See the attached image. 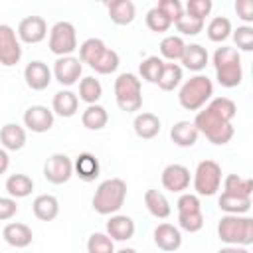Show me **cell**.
<instances>
[{
    "mask_svg": "<svg viewBox=\"0 0 253 253\" xmlns=\"http://www.w3.org/2000/svg\"><path fill=\"white\" fill-rule=\"evenodd\" d=\"M235 115H237V107L229 97H215L210 99V103L196 113L194 126L211 144L223 146L235 134V128L231 125Z\"/></svg>",
    "mask_w": 253,
    "mask_h": 253,
    "instance_id": "cell-1",
    "label": "cell"
},
{
    "mask_svg": "<svg viewBox=\"0 0 253 253\" xmlns=\"http://www.w3.org/2000/svg\"><path fill=\"white\" fill-rule=\"evenodd\" d=\"M126 200V182L121 178L103 180L93 194V210L99 215H115Z\"/></svg>",
    "mask_w": 253,
    "mask_h": 253,
    "instance_id": "cell-2",
    "label": "cell"
},
{
    "mask_svg": "<svg viewBox=\"0 0 253 253\" xmlns=\"http://www.w3.org/2000/svg\"><path fill=\"white\" fill-rule=\"evenodd\" d=\"M213 67H215V79L221 87L233 89L243 79V67H241V55L235 47L221 45L213 51Z\"/></svg>",
    "mask_w": 253,
    "mask_h": 253,
    "instance_id": "cell-3",
    "label": "cell"
},
{
    "mask_svg": "<svg viewBox=\"0 0 253 253\" xmlns=\"http://www.w3.org/2000/svg\"><path fill=\"white\" fill-rule=\"evenodd\" d=\"M217 237L227 245L247 247L253 243V219L249 215H221L217 221Z\"/></svg>",
    "mask_w": 253,
    "mask_h": 253,
    "instance_id": "cell-4",
    "label": "cell"
},
{
    "mask_svg": "<svg viewBox=\"0 0 253 253\" xmlns=\"http://www.w3.org/2000/svg\"><path fill=\"white\" fill-rule=\"evenodd\" d=\"M213 95V83L208 75H194L190 77L182 87H180V93H178V103L182 109L186 111H200L202 107L208 105V101L211 99Z\"/></svg>",
    "mask_w": 253,
    "mask_h": 253,
    "instance_id": "cell-5",
    "label": "cell"
},
{
    "mask_svg": "<svg viewBox=\"0 0 253 253\" xmlns=\"http://www.w3.org/2000/svg\"><path fill=\"white\" fill-rule=\"evenodd\" d=\"M115 101L125 113H136L142 107V83L134 73H121L115 79Z\"/></svg>",
    "mask_w": 253,
    "mask_h": 253,
    "instance_id": "cell-6",
    "label": "cell"
},
{
    "mask_svg": "<svg viewBox=\"0 0 253 253\" xmlns=\"http://www.w3.org/2000/svg\"><path fill=\"white\" fill-rule=\"evenodd\" d=\"M178 210V225L188 233H198L204 227L202 204L196 194H182L176 202Z\"/></svg>",
    "mask_w": 253,
    "mask_h": 253,
    "instance_id": "cell-7",
    "label": "cell"
},
{
    "mask_svg": "<svg viewBox=\"0 0 253 253\" xmlns=\"http://www.w3.org/2000/svg\"><path fill=\"white\" fill-rule=\"evenodd\" d=\"M221 186V166L215 160H202L194 172L196 196H213Z\"/></svg>",
    "mask_w": 253,
    "mask_h": 253,
    "instance_id": "cell-8",
    "label": "cell"
},
{
    "mask_svg": "<svg viewBox=\"0 0 253 253\" xmlns=\"http://www.w3.org/2000/svg\"><path fill=\"white\" fill-rule=\"evenodd\" d=\"M49 51L55 53L57 57L71 55L77 49V32L71 22H55L53 28L49 30V40H47Z\"/></svg>",
    "mask_w": 253,
    "mask_h": 253,
    "instance_id": "cell-9",
    "label": "cell"
},
{
    "mask_svg": "<svg viewBox=\"0 0 253 253\" xmlns=\"http://www.w3.org/2000/svg\"><path fill=\"white\" fill-rule=\"evenodd\" d=\"M71 176H73V160L67 154L55 152V154L47 156V160L43 164V178L49 184L61 186V184L69 182Z\"/></svg>",
    "mask_w": 253,
    "mask_h": 253,
    "instance_id": "cell-10",
    "label": "cell"
},
{
    "mask_svg": "<svg viewBox=\"0 0 253 253\" xmlns=\"http://www.w3.org/2000/svg\"><path fill=\"white\" fill-rule=\"evenodd\" d=\"M22 59V45L16 30L8 24H0V65L14 67Z\"/></svg>",
    "mask_w": 253,
    "mask_h": 253,
    "instance_id": "cell-11",
    "label": "cell"
},
{
    "mask_svg": "<svg viewBox=\"0 0 253 253\" xmlns=\"http://www.w3.org/2000/svg\"><path fill=\"white\" fill-rule=\"evenodd\" d=\"M81 71L83 65L79 61V57L73 55H65V57H57L55 65H53V77L57 79L59 85L63 87H71L81 79Z\"/></svg>",
    "mask_w": 253,
    "mask_h": 253,
    "instance_id": "cell-12",
    "label": "cell"
},
{
    "mask_svg": "<svg viewBox=\"0 0 253 253\" xmlns=\"http://www.w3.org/2000/svg\"><path fill=\"white\" fill-rule=\"evenodd\" d=\"M16 36L24 43H40L47 36V24L42 16H26L24 20H20Z\"/></svg>",
    "mask_w": 253,
    "mask_h": 253,
    "instance_id": "cell-13",
    "label": "cell"
},
{
    "mask_svg": "<svg viewBox=\"0 0 253 253\" xmlns=\"http://www.w3.org/2000/svg\"><path fill=\"white\" fill-rule=\"evenodd\" d=\"M24 126L32 132H47L53 126V113L45 105H32L24 111Z\"/></svg>",
    "mask_w": 253,
    "mask_h": 253,
    "instance_id": "cell-14",
    "label": "cell"
},
{
    "mask_svg": "<svg viewBox=\"0 0 253 253\" xmlns=\"http://www.w3.org/2000/svg\"><path fill=\"white\" fill-rule=\"evenodd\" d=\"M162 186L172 194H182L190 186V170L184 164H168L162 170Z\"/></svg>",
    "mask_w": 253,
    "mask_h": 253,
    "instance_id": "cell-15",
    "label": "cell"
},
{
    "mask_svg": "<svg viewBox=\"0 0 253 253\" xmlns=\"http://www.w3.org/2000/svg\"><path fill=\"white\" fill-rule=\"evenodd\" d=\"M24 79H26V85L32 89V91H43L49 87L51 83V69L40 61V59H34L26 65L24 69Z\"/></svg>",
    "mask_w": 253,
    "mask_h": 253,
    "instance_id": "cell-16",
    "label": "cell"
},
{
    "mask_svg": "<svg viewBox=\"0 0 253 253\" xmlns=\"http://www.w3.org/2000/svg\"><path fill=\"white\" fill-rule=\"evenodd\" d=\"M2 237H4V241H6L10 247L24 249V247L32 245V241H34V231H32V227L26 225V223L10 221V223L4 225Z\"/></svg>",
    "mask_w": 253,
    "mask_h": 253,
    "instance_id": "cell-17",
    "label": "cell"
},
{
    "mask_svg": "<svg viewBox=\"0 0 253 253\" xmlns=\"http://www.w3.org/2000/svg\"><path fill=\"white\" fill-rule=\"evenodd\" d=\"M154 245L166 253L178 251L182 247V233L172 223H160L154 229Z\"/></svg>",
    "mask_w": 253,
    "mask_h": 253,
    "instance_id": "cell-18",
    "label": "cell"
},
{
    "mask_svg": "<svg viewBox=\"0 0 253 253\" xmlns=\"http://www.w3.org/2000/svg\"><path fill=\"white\" fill-rule=\"evenodd\" d=\"M105 227H107V235L113 241H128L134 235V221H132V217L123 215V213L111 215Z\"/></svg>",
    "mask_w": 253,
    "mask_h": 253,
    "instance_id": "cell-19",
    "label": "cell"
},
{
    "mask_svg": "<svg viewBox=\"0 0 253 253\" xmlns=\"http://www.w3.org/2000/svg\"><path fill=\"white\" fill-rule=\"evenodd\" d=\"M79 109V97L69 91V89H61L53 95V101H51V113L57 115V117H63V119H69L77 113Z\"/></svg>",
    "mask_w": 253,
    "mask_h": 253,
    "instance_id": "cell-20",
    "label": "cell"
},
{
    "mask_svg": "<svg viewBox=\"0 0 253 253\" xmlns=\"http://www.w3.org/2000/svg\"><path fill=\"white\" fill-rule=\"evenodd\" d=\"M99 172H101L99 160L91 152H81L73 160V174L83 182H93L95 178H99Z\"/></svg>",
    "mask_w": 253,
    "mask_h": 253,
    "instance_id": "cell-21",
    "label": "cell"
},
{
    "mask_svg": "<svg viewBox=\"0 0 253 253\" xmlns=\"http://www.w3.org/2000/svg\"><path fill=\"white\" fill-rule=\"evenodd\" d=\"M198 136H200V132H198V128L194 126V123H190V121H178V123H174L172 128H170V138H172V142H174L176 146H180V148H190V146H194V144L198 142Z\"/></svg>",
    "mask_w": 253,
    "mask_h": 253,
    "instance_id": "cell-22",
    "label": "cell"
},
{
    "mask_svg": "<svg viewBox=\"0 0 253 253\" xmlns=\"http://www.w3.org/2000/svg\"><path fill=\"white\" fill-rule=\"evenodd\" d=\"M160 119L154 115V113H138L132 121V128H134V134L142 140H150L154 138L158 132H160Z\"/></svg>",
    "mask_w": 253,
    "mask_h": 253,
    "instance_id": "cell-23",
    "label": "cell"
},
{
    "mask_svg": "<svg viewBox=\"0 0 253 253\" xmlns=\"http://www.w3.org/2000/svg\"><path fill=\"white\" fill-rule=\"evenodd\" d=\"M0 142L4 150H22L26 144V128L18 123H6L0 128Z\"/></svg>",
    "mask_w": 253,
    "mask_h": 253,
    "instance_id": "cell-24",
    "label": "cell"
},
{
    "mask_svg": "<svg viewBox=\"0 0 253 253\" xmlns=\"http://www.w3.org/2000/svg\"><path fill=\"white\" fill-rule=\"evenodd\" d=\"M144 206H146L148 213L154 215L156 219H166L172 213V208H170L168 198L162 192L154 190V188H150V190L144 192Z\"/></svg>",
    "mask_w": 253,
    "mask_h": 253,
    "instance_id": "cell-25",
    "label": "cell"
},
{
    "mask_svg": "<svg viewBox=\"0 0 253 253\" xmlns=\"http://www.w3.org/2000/svg\"><path fill=\"white\" fill-rule=\"evenodd\" d=\"M32 211L40 221H51L59 215V202L51 194H42L32 202Z\"/></svg>",
    "mask_w": 253,
    "mask_h": 253,
    "instance_id": "cell-26",
    "label": "cell"
},
{
    "mask_svg": "<svg viewBox=\"0 0 253 253\" xmlns=\"http://www.w3.org/2000/svg\"><path fill=\"white\" fill-rule=\"evenodd\" d=\"M180 61L190 71H202V69H206V65L210 61V55H208L206 47H202L200 43H190V45L186 43Z\"/></svg>",
    "mask_w": 253,
    "mask_h": 253,
    "instance_id": "cell-27",
    "label": "cell"
},
{
    "mask_svg": "<svg viewBox=\"0 0 253 253\" xmlns=\"http://www.w3.org/2000/svg\"><path fill=\"white\" fill-rule=\"evenodd\" d=\"M107 10H109V18L117 26H126L136 16V8L130 0H113L107 4Z\"/></svg>",
    "mask_w": 253,
    "mask_h": 253,
    "instance_id": "cell-28",
    "label": "cell"
},
{
    "mask_svg": "<svg viewBox=\"0 0 253 253\" xmlns=\"http://www.w3.org/2000/svg\"><path fill=\"white\" fill-rule=\"evenodd\" d=\"M217 206L221 211H225L227 215H243L251 210V198H245V196H231V194H225L221 192L219 200H217Z\"/></svg>",
    "mask_w": 253,
    "mask_h": 253,
    "instance_id": "cell-29",
    "label": "cell"
},
{
    "mask_svg": "<svg viewBox=\"0 0 253 253\" xmlns=\"http://www.w3.org/2000/svg\"><path fill=\"white\" fill-rule=\"evenodd\" d=\"M81 123L89 130H101L109 123V113L101 105H87V109L81 115Z\"/></svg>",
    "mask_w": 253,
    "mask_h": 253,
    "instance_id": "cell-30",
    "label": "cell"
},
{
    "mask_svg": "<svg viewBox=\"0 0 253 253\" xmlns=\"http://www.w3.org/2000/svg\"><path fill=\"white\" fill-rule=\"evenodd\" d=\"M34 190V180L26 174H10L6 180V192L10 198H28Z\"/></svg>",
    "mask_w": 253,
    "mask_h": 253,
    "instance_id": "cell-31",
    "label": "cell"
},
{
    "mask_svg": "<svg viewBox=\"0 0 253 253\" xmlns=\"http://www.w3.org/2000/svg\"><path fill=\"white\" fill-rule=\"evenodd\" d=\"M223 192L231 196H245L251 198L253 192V180L251 178H241L239 174H227L223 180Z\"/></svg>",
    "mask_w": 253,
    "mask_h": 253,
    "instance_id": "cell-32",
    "label": "cell"
},
{
    "mask_svg": "<svg viewBox=\"0 0 253 253\" xmlns=\"http://www.w3.org/2000/svg\"><path fill=\"white\" fill-rule=\"evenodd\" d=\"M206 34H208L210 42H213V43L225 42L231 36V22H229V18H225V16L211 18L210 24H208V28H206Z\"/></svg>",
    "mask_w": 253,
    "mask_h": 253,
    "instance_id": "cell-33",
    "label": "cell"
},
{
    "mask_svg": "<svg viewBox=\"0 0 253 253\" xmlns=\"http://www.w3.org/2000/svg\"><path fill=\"white\" fill-rule=\"evenodd\" d=\"M101 95H103V85L93 75H87L79 81V99L85 101L87 105H97Z\"/></svg>",
    "mask_w": 253,
    "mask_h": 253,
    "instance_id": "cell-34",
    "label": "cell"
},
{
    "mask_svg": "<svg viewBox=\"0 0 253 253\" xmlns=\"http://www.w3.org/2000/svg\"><path fill=\"white\" fill-rule=\"evenodd\" d=\"M158 47H160V55H162L164 59H168L170 63H174V61H178V59L182 57L186 43H184V40H182L180 36H166V38L160 42Z\"/></svg>",
    "mask_w": 253,
    "mask_h": 253,
    "instance_id": "cell-35",
    "label": "cell"
},
{
    "mask_svg": "<svg viewBox=\"0 0 253 253\" xmlns=\"http://www.w3.org/2000/svg\"><path fill=\"white\" fill-rule=\"evenodd\" d=\"M119 63H121V59H119V53L115 51V49H111V47H107L89 67L91 69H95V73H101V75H109V73H115L117 71V67H119Z\"/></svg>",
    "mask_w": 253,
    "mask_h": 253,
    "instance_id": "cell-36",
    "label": "cell"
},
{
    "mask_svg": "<svg viewBox=\"0 0 253 253\" xmlns=\"http://www.w3.org/2000/svg\"><path fill=\"white\" fill-rule=\"evenodd\" d=\"M182 81V67L178 63H164L160 79H158V87L162 91H174Z\"/></svg>",
    "mask_w": 253,
    "mask_h": 253,
    "instance_id": "cell-37",
    "label": "cell"
},
{
    "mask_svg": "<svg viewBox=\"0 0 253 253\" xmlns=\"http://www.w3.org/2000/svg\"><path fill=\"white\" fill-rule=\"evenodd\" d=\"M105 49H107V45H105L103 40H99V38H89V40H85V42L79 45V61L91 65Z\"/></svg>",
    "mask_w": 253,
    "mask_h": 253,
    "instance_id": "cell-38",
    "label": "cell"
},
{
    "mask_svg": "<svg viewBox=\"0 0 253 253\" xmlns=\"http://www.w3.org/2000/svg\"><path fill=\"white\" fill-rule=\"evenodd\" d=\"M162 67H164L162 57H158V55H150V57L142 59V63L138 65V73H140V77H142L144 81H148V83H154V85H156V83H158V79H160Z\"/></svg>",
    "mask_w": 253,
    "mask_h": 253,
    "instance_id": "cell-39",
    "label": "cell"
},
{
    "mask_svg": "<svg viewBox=\"0 0 253 253\" xmlns=\"http://www.w3.org/2000/svg\"><path fill=\"white\" fill-rule=\"evenodd\" d=\"M87 253H115V241L101 231H95L87 239Z\"/></svg>",
    "mask_w": 253,
    "mask_h": 253,
    "instance_id": "cell-40",
    "label": "cell"
},
{
    "mask_svg": "<svg viewBox=\"0 0 253 253\" xmlns=\"http://www.w3.org/2000/svg\"><path fill=\"white\" fill-rule=\"evenodd\" d=\"M146 26H148V30H152L156 34H162V32H168L172 28V22L154 6L146 12Z\"/></svg>",
    "mask_w": 253,
    "mask_h": 253,
    "instance_id": "cell-41",
    "label": "cell"
},
{
    "mask_svg": "<svg viewBox=\"0 0 253 253\" xmlns=\"http://www.w3.org/2000/svg\"><path fill=\"white\" fill-rule=\"evenodd\" d=\"M211 8H213L211 0H188L186 2V8H184V14L204 22L206 16H210Z\"/></svg>",
    "mask_w": 253,
    "mask_h": 253,
    "instance_id": "cell-42",
    "label": "cell"
},
{
    "mask_svg": "<svg viewBox=\"0 0 253 253\" xmlns=\"http://www.w3.org/2000/svg\"><path fill=\"white\" fill-rule=\"evenodd\" d=\"M235 49L237 51H251L253 49V28L251 26H239L237 30H231Z\"/></svg>",
    "mask_w": 253,
    "mask_h": 253,
    "instance_id": "cell-43",
    "label": "cell"
},
{
    "mask_svg": "<svg viewBox=\"0 0 253 253\" xmlns=\"http://www.w3.org/2000/svg\"><path fill=\"white\" fill-rule=\"evenodd\" d=\"M156 8H158L172 24H176V22L184 16V6L180 4V0H160V2L156 4Z\"/></svg>",
    "mask_w": 253,
    "mask_h": 253,
    "instance_id": "cell-44",
    "label": "cell"
},
{
    "mask_svg": "<svg viewBox=\"0 0 253 253\" xmlns=\"http://www.w3.org/2000/svg\"><path fill=\"white\" fill-rule=\"evenodd\" d=\"M176 30H178L182 36H198V34L204 30V22L184 14V16L176 22Z\"/></svg>",
    "mask_w": 253,
    "mask_h": 253,
    "instance_id": "cell-45",
    "label": "cell"
},
{
    "mask_svg": "<svg viewBox=\"0 0 253 253\" xmlns=\"http://www.w3.org/2000/svg\"><path fill=\"white\" fill-rule=\"evenodd\" d=\"M18 213V204L14 198H2L0 196V221H10Z\"/></svg>",
    "mask_w": 253,
    "mask_h": 253,
    "instance_id": "cell-46",
    "label": "cell"
},
{
    "mask_svg": "<svg viewBox=\"0 0 253 253\" xmlns=\"http://www.w3.org/2000/svg\"><path fill=\"white\" fill-rule=\"evenodd\" d=\"M235 12L243 22H253V2L251 0H237L235 2Z\"/></svg>",
    "mask_w": 253,
    "mask_h": 253,
    "instance_id": "cell-47",
    "label": "cell"
},
{
    "mask_svg": "<svg viewBox=\"0 0 253 253\" xmlns=\"http://www.w3.org/2000/svg\"><path fill=\"white\" fill-rule=\"evenodd\" d=\"M8 166H10V156L4 148H0V174H4L8 170Z\"/></svg>",
    "mask_w": 253,
    "mask_h": 253,
    "instance_id": "cell-48",
    "label": "cell"
},
{
    "mask_svg": "<svg viewBox=\"0 0 253 253\" xmlns=\"http://www.w3.org/2000/svg\"><path fill=\"white\" fill-rule=\"evenodd\" d=\"M217 253H249L245 247H237V245H227V247H221Z\"/></svg>",
    "mask_w": 253,
    "mask_h": 253,
    "instance_id": "cell-49",
    "label": "cell"
},
{
    "mask_svg": "<svg viewBox=\"0 0 253 253\" xmlns=\"http://www.w3.org/2000/svg\"><path fill=\"white\" fill-rule=\"evenodd\" d=\"M115 253H138V251L132 249V247H123V249H119V251H115Z\"/></svg>",
    "mask_w": 253,
    "mask_h": 253,
    "instance_id": "cell-50",
    "label": "cell"
}]
</instances>
